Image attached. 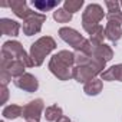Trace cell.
<instances>
[{
  "label": "cell",
  "instance_id": "1",
  "mask_svg": "<svg viewBox=\"0 0 122 122\" xmlns=\"http://www.w3.org/2000/svg\"><path fill=\"white\" fill-rule=\"evenodd\" d=\"M75 53L69 50H60L55 53L49 60V71L59 81H69L73 78Z\"/></svg>",
  "mask_w": 122,
  "mask_h": 122
},
{
  "label": "cell",
  "instance_id": "2",
  "mask_svg": "<svg viewBox=\"0 0 122 122\" xmlns=\"http://www.w3.org/2000/svg\"><path fill=\"white\" fill-rule=\"evenodd\" d=\"M59 36L63 42L71 45L76 52H82L88 56H91L93 53V46L91 45V42L88 39H85L78 30H75L72 27H60L59 29Z\"/></svg>",
  "mask_w": 122,
  "mask_h": 122
},
{
  "label": "cell",
  "instance_id": "3",
  "mask_svg": "<svg viewBox=\"0 0 122 122\" xmlns=\"http://www.w3.org/2000/svg\"><path fill=\"white\" fill-rule=\"evenodd\" d=\"M55 49H56V42L50 36H42L35 43H32L29 56L32 59L33 66H42L45 57L50 55Z\"/></svg>",
  "mask_w": 122,
  "mask_h": 122
},
{
  "label": "cell",
  "instance_id": "4",
  "mask_svg": "<svg viewBox=\"0 0 122 122\" xmlns=\"http://www.w3.org/2000/svg\"><path fill=\"white\" fill-rule=\"evenodd\" d=\"M105 13L101 5L96 3H91L86 6L85 12L82 13V27L85 32H88L89 35L99 26V22L103 19Z\"/></svg>",
  "mask_w": 122,
  "mask_h": 122
},
{
  "label": "cell",
  "instance_id": "5",
  "mask_svg": "<svg viewBox=\"0 0 122 122\" xmlns=\"http://www.w3.org/2000/svg\"><path fill=\"white\" fill-rule=\"evenodd\" d=\"M2 57L22 60V62L27 68H32L33 66L30 56L26 53V50L23 49L22 43L17 42V40H9V42H5L3 43V46H2Z\"/></svg>",
  "mask_w": 122,
  "mask_h": 122
},
{
  "label": "cell",
  "instance_id": "6",
  "mask_svg": "<svg viewBox=\"0 0 122 122\" xmlns=\"http://www.w3.org/2000/svg\"><path fill=\"white\" fill-rule=\"evenodd\" d=\"M43 111H45L43 99L37 98V99L30 101L27 105L23 106V113H22V116L26 119V122H39Z\"/></svg>",
  "mask_w": 122,
  "mask_h": 122
},
{
  "label": "cell",
  "instance_id": "7",
  "mask_svg": "<svg viewBox=\"0 0 122 122\" xmlns=\"http://www.w3.org/2000/svg\"><path fill=\"white\" fill-rule=\"evenodd\" d=\"M27 66L22 62V60L17 59H7V57H2V63H0V72H6L9 73L12 78H19L22 75H25V69Z\"/></svg>",
  "mask_w": 122,
  "mask_h": 122
},
{
  "label": "cell",
  "instance_id": "8",
  "mask_svg": "<svg viewBox=\"0 0 122 122\" xmlns=\"http://www.w3.org/2000/svg\"><path fill=\"white\" fill-rule=\"evenodd\" d=\"M45 22H46V15L35 12L32 16H29V17L25 20V23H23V33H25L26 36L37 35V33L42 30V26H43Z\"/></svg>",
  "mask_w": 122,
  "mask_h": 122
},
{
  "label": "cell",
  "instance_id": "9",
  "mask_svg": "<svg viewBox=\"0 0 122 122\" xmlns=\"http://www.w3.org/2000/svg\"><path fill=\"white\" fill-rule=\"evenodd\" d=\"M98 75H101L91 63L83 65V66H75L73 68V79L78 81L79 83H88L89 81L95 79Z\"/></svg>",
  "mask_w": 122,
  "mask_h": 122
},
{
  "label": "cell",
  "instance_id": "10",
  "mask_svg": "<svg viewBox=\"0 0 122 122\" xmlns=\"http://www.w3.org/2000/svg\"><path fill=\"white\" fill-rule=\"evenodd\" d=\"M15 85H16L19 89H22V91H25V92H29V93L36 92V91L39 89V81H37L32 73H25V75L16 78V79H15Z\"/></svg>",
  "mask_w": 122,
  "mask_h": 122
},
{
  "label": "cell",
  "instance_id": "11",
  "mask_svg": "<svg viewBox=\"0 0 122 122\" xmlns=\"http://www.w3.org/2000/svg\"><path fill=\"white\" fill-rule=\"evenodd\" d=\"M7 6L12 9V12L17 16V17H20V19H23V20H26L29 16H32L35 12L33 10H30L29 7H27V3L25 2V0H12L10 3H7Z\"/></svg>",
  "mask_w": 122,
  "mask_h": 122
},
{
  "label": "cell",
  "instance_id": "12",
  "mask_svg": "<svg viewBox=\"0 0 122 122\" xmlns=\"http://www.w3.org/2000/svg\"><path fill=\"white\" fill-rule=\"evenodd\" d=\"M0 32L5 36H12V37L17 36L20 32V25L16 20L3 17V19H0Z\"/></svg>",
  "mask_w": 122,
  "mask_h": 122
},
{
  "label": "cell",
  "instance_id": "13",
  "mask_svg": "<svg viewBox=\"0 0 122 122\" xmlns=\"http://www.w3.org/2000/svg\"><path fill=\"white\" fill-rule=\"evenodd\" d=\"M122 25L118 22H108L105 26V36L112 43H116L122 37Z\"/></svg>",
  "mask_w": 122,
  "mask_h": 122
},
{
  "label": "cell",
  "instance_id": "14",
  "mask_svg": "<svg viewBox=\"0 0 122 122\" xmlns=\"http://www.w3.org/2000/svg\"><path fill=\"white\" fill-rule=\"evenodd\" d=\"M101 79L102 81H118V82H122V63H118V65H113L111 66L109 69H105L102 73H101Z\"/></svg>",
  "mask_w": 122,
  "mask_h": 122
},
{
  "label": "cell",
  "instance_id": "15",
  "mask_svg": "<svg viewBox=\"0 0 122 122\" xmlns=\"http://www.w3.org/2000/svg\"><path fill=\"white\" fill-rule=\"evenodd\" d=\"M102 88H103V82H102V79L95 78V79L89 81L88 83H85V86H83V92H85L88 96H96V95H99V93L102 92Z\"/></svg>",
  "mask_w": 122,
  "mask_h": 122
},
{
  "label": "cell",
  "instance_id": "16",
  "mask_svg": "<svg viewBox=\"0 0 122 122\" xmlns=\"http://www.w3.org/2000/svg\"><path fill=\"white\" fill-rule=\"evenodd\" d=\"M92 55L99 57V59H102V60H105V62L108 63L109 60H112V57H113V50H112V47L109 45L103 43V45H101L98 47H93V53Z\"/></svg>",
  "mask_w": 122,
  "mask_h": 122
},
{
  "label": "cell",
  "instance_id": "17",
  "mask_svg": "<svg viewBox=\"0 0 122 122\" xmlns=\"http://www.w3.org/2000/svg\"><path fill=\"white\" fill-rule=\"evenodd\" d=\"M32 5L39 12H49L60 5V0H33Z\"/></svg>",
  "mask_w": 122,
  "mask_h": 122
},
{
  "label": "cell",
  "instance_id": "18",
  "mask_svg": "<svg viewBox=\"0 0 122 122\" xmlns=\"http://www.w3.org/2000/svg\"><path fill=\"white\" fill-rule=\"evenodd\" d=\"M22 113H23V106L16 105V103H12V105L5 106L3 108V112H2V115H3L5 119H16V118L22 116Z\"/></svg>",
  "mask_w": 122,
  "mask_h": 122
},
{
  "label": "cell",
  "instance_id": "19",
  "mask_svg": "<svg viewBox=\"0 0 122 122\" xmlns=\"http://www.w3.org/2000/svg\"><path fill=\"white\" fill-rule=\"evenodd\" d=\"M62 116H63V111L57 105H52V106H47L45 109V118H46L47 122H56Z\"/></svg>",
  "mask_w": 122,
  "mask_h": 122
},
{
  "label": "cell",
  "instance_id": "20",
  "mask_svg": "<svg viewBox=\"0 0 122 122\" xmlns=\"http://www.w3.org/2000/svg\"><path fill=\"white\" fill-rule=\"evenodd\" d=\"M105 27L103 26H98L92 33H91V37H89V42L93 47H98L101 45H103V39H105Z\"/></svg>",
  "mask_w": 122,
  "mask_h": 122
},
{
  "label": "cell",
  "instance_id": "21",
  "mask_svg": "<svg viewBox=\"0 0 122 122\" xmlns=\"http://www.w3.org/2000/svg\"><path fill=\"white\" fill-rule=\"evenodd\" d=\"M53 19L57 22V23H69L72 20V15L69 12H66L65 9H56L53 12Z\"/></svg>",
  "mask_w": 122,
  "mask_h": 122
},
{
  "label": "cell",
  "instance_id": "22",
  "mask_svg": "<svg viewBox=\"0 0 122 122\" xmlns=\"http://www.w3.org/2000/svg\"><path fill=\"white\" fill-rule=\"evenodd\" d=\"M83 0H66V2L63 3V9L66 10V12H69L71 15H73V13H76V12H79L81 10V7L83 6Z\"/></svg>",
  "mask_w": 122,
  "mask_h": 122
},
{
  "label": "cell",
  "instance_id": "23",
  "mask_svg": "<svg viewBox=\"0 0 122 122\" xmlns=\"http://www.w3.org/2000/svg\"><path fill=\"white\" fill-rule=\"evenodd\" d=\"M105 6L108 7V13H115V12H121V3L119 2H111V0H106Z\"/></svg>",
  "mask_w": 122,
  "mask_h": 122
},
{
  "label": "cell",
  "instance_id": "24",
  "mask_svg": "<svg viewBox=\"0 0 122 122\" xmlns=\"http://www.w3.org/2000/svg\"><path fill=\"white\" fill-rule=\"evenodd\" d=\"M108 22H118L122 25V12H115V13H108L106 15Z\"/></svg>",
  "mask_w": 122,
  "mask_h": 122
},
{
  "label": "cell",
  "instance_id": "25",
  "mask_svg": "<svg viewBox=\"0 0 122 122\" xmlns=\"http://www.w3.org/2000/svg\"><path fill=\"white\" fill-rule=\"evenodd\" d=\"M12 81V76L6 72H0V82H2V86H7V83Z\"/></svg>",
  "mask_w": 122,
  "mask_h": 122
},
{
  "label": "cell",
  "instance_id": "26",
  "mask_svg": "<svg viewBox=\"0 0 122 122\" xmlns=\"http://www.w3.org/2000/svg\"><path fill=\"white\" fill-rule=\"evenodd\" d=\"M7 98H9V91H7V86H2V105L3 103H6V101H7Z\"/></svg>",
  "mask_w": 122,
  "mask_h": 122
},
{
  "label": "cell",
  "instance_id": "27",
  "mask_svg": "<svg viewBox=\"0 0 122 122\" xmlns=\"http://www.w3.org/2000/svg\"><path fill=\"white\" fill-rule=\"evenodd\" d=\"M56 122H73V121H71V119H69L68 116H65V115H63L62 118H60V119H57Z\"/></svg>",
  "mask_w": 122,
  "mask_h": 122
},
{
  "label": "cell",
  "instance_id": "28",
  "mask_svg": "<svg viewBox=\"0 0 122 122\" xmlns=\"http://www.w3.org/2000/svg\"><path fill=\"white\" fill-rule=\"evenodd\" d=\"M121 7H122V2H121Z\"/></svg>",
  "mask_w": 122,
  "mask_h": 122
},
{
  "label": "cell",
  "instance_id": "29",
  "mask_svg": "<svg viewBox=\"0 0 122 122\" xmlns=\"http://www.w3.org/2000/svg\"><path fill=\"white\" fill-rule=\"evenodd\" d=\"M2 122H5V121H2Z\"/></svg>",
  "mask_w": 122,
  "mask_h": 122
}]
</instances>
